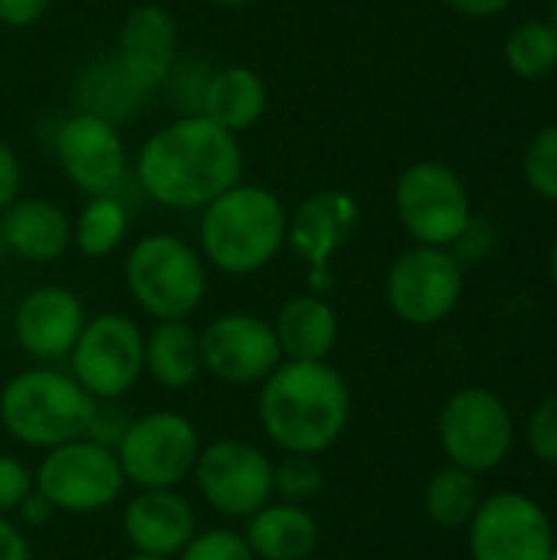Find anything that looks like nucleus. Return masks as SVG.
<instances>
[{"label": "nucleus", "instance_id": "obj_1", "mask_svg": "<svg viewBox=\"0 0 557 560\" xmlns=\"http://www.w3.org/2000/svg\"><path fill=\"white\" fill-rule=\"evenodd\" d=\"M131 177L151 203L200 213L213 197L243 180L240 135L200 112L174 115L138 144Z\"/></svg>", "mask_w": 557, "mask_h": 560}, {"label": "nucleus", "instance_id": "obj_2", "mask_svg": "<svg viewBox=\"0 0 557 560\" xmlns=\"http://www.w3.org/2000/svg\"><path fill=\"white\" fill-rule=\"evenodd\" d=\"M256 420L282 456H325L348 433L351 387L332 361H282L256 387Z\"/></svg>", "mask_w": 557, "mask_h": 560}, {"label": "nucleus", "instance_id": "obj_3", "mask_svg": "<svg viewBox=\"0 0 557 560\" xmlns=\"http://www.w3.org/2000/svg\"><path fill=\"white\" fill-rule=\"evenodd\" d=\"M289 236L286 200L253 180H240L213 197L197 220V249L210 272L246 279L269 269Z\"/></svg>", "mask_w": 557, "mask_h": 560}, {"label": "nucleus", "instance_id": "obj_4", "mask_svg": "<svg viewBox=\"0 0 557 560\" xmlns=\"http://www.w3.org/2000/svg\"><path fill=\"white\" fill-rule=\"evenodd\" d=\"M98 400L59 364H33L0 387V427L30 450H53L89 433Z\"/></svg>", "mask_w": 557, "mask_h": 560}, {"label": "nucleus", "instance_id": "obj_5", "mask_svg": "<svg viewBox=\"0 0 557 560\" xmlns=\"http://www.w3.org/2000/svg\"><path fill=\"white\" fill-rule=\"evenodd\" d=\"M121 282L151 322H181L207 302L210 266L197 243L177 233H144L125 253Z\"/></svg>", "mask_w": 557, "mask_h": 560}, {"label": "nucleus", "instance_id": "obj_6", "mask_svg": "<svg viewBox=\"0 0 557 560\" xmlns=\"http://www.w3.org/2000/svg\"><path fill=\"white\" fill-rule=\"evenodd\" d=\"M33 489L46 495L56 515H98L121 499L128 482L115 450L79 436L43 453Z\"/></svg>", "mask_w": 557, "mask_h": 560}, {"label": "nucleus", "instance_id": "obj_7", "mask_svg": "<svg viewBox=\"0 0 557 560\" xmlns=\"http://www.w3.org/2000/svg\"><path fill=\"white\" fill-rule=\"evenodd\" d=\"M394 213L420 246L453 249L473 226V200L463 177L443 161H414L394 184Z\"/></svg>", "mask_w": 557, "mask_h": 560}, {"label": "nucleus", "instance_id": "obj_8", "mask_svg": "<svg viewBox=\"0 0 557 560\" xmlns=\"http://www.w3.org/2000/svg\"><path fill=\"white\" fill-rule=\"evenodd\" d=\"M66 364L98 404L125 400L144 377V331L125 312L89 315Z\"/></svg>", "mask_w": 557, "mask_h": 560}, {"label": "nucleus", "instance_id": "obj_9", "mask_svg": "<svg viewBox=\"0 0 557 560\" xmlns=\"http://www.w3.org/2000/svg\"><path fill=\"white\" fill-rule=\"evenodd\" d=\"M200 430L177 410H148L131 417L115 456L125 482L135 489H181L200 456Z\"/></svg>", "mask_w": 557, "mask_h": 560}, {"label": "nucleus", "instance_id": "obj_10", "mask_svg": "<svg viewBox=\"0 0 557 560\" xmlns=\"http://www.w3.org/2000/svg\"><path fill=\"white\" fill-rule=\"evenodd\" d=\"M437 440L450 466L473 476L499 469L515 446V420L506 400L489 387L456 390L437 420Z\"/></svg>", "mask_w": 557, "mask_h": 560}, {"label": "nucleus", "instance_id": "obj_11", "mask_svg": "<svg viewBox=\"0 0 557 560\" xmlns=\"http://www.w3.org/2000/svg\"><path fill=\"white\" fill-rule=\"evenodd\" d=\"M463 259L453 249L420 243L404 249L384 279L387 308L410 328H433L446 322L463 302Z\"/></svg>", "mask_w": 557, "mask_h": 560}, {"label": "nucleus", "instance_id": "obj_12", "mask_svg": "<svg viewBox=\"0 0 557 560\" xmlns=\"http://www.w3.org/2000/svg\"><path fill=\"white\" fill-rule=\"evenodd\" d=\"M272 466L276 459L236 436L213 440L200 446L197 466H194V486L207 509H213L227 522H246L253 512H259L266 502L276 499L272 492Z\"/></svg>", "mask_w": 557, "mask_h": 560}, {"label": "nucleus", "instance_id": "obj_13", "mask_svg": "<svg viewBox=\"0 0 557 560\" xmlns=\"http://www.w3.org/2000/svg\"><path fill=\"white\" fill-rule=\"evenodd\" d=\"M53 158L62 177L82 194H121L131 177V154L115 121L76 108L53 131Z\"/></svg>", "mask_w": 557, "mask_h": 560}, {"label": "nucleus", "instance_id": "obj_14", "mask_svg": "<svg viewBox=\"0 0 557 560\" xmlns=\"http://www.w3.org/2000/svg\"><path fill=\"white\" fill-rule=\"evenodd\" d=\"M473 560H552L557 545L548 512L522 492L486 495L466 525Z\"/></svg>", "mask_w": 557, "mask_h": 560}, {"label": "nucleus", "instance_id": "obj_15", "mask_svg": "<svg viewBox=\"0 0 557 560\" xmlns=\"http://www.w3.org/2000/svg\"><path fill=\"white\" fill-rule=\"evenodd\" d=\"M204 374L227 387H259L279 364L282 351L272 322L256 312H220L200 328Z\"/></svg>", "mask_w": 557, "mask_h": 560}, {"label": "nucleus", "instance_id": "obj_16", "mask_svg": "<svg viewBox=\"0 0 557 560\" xmlns=\"http://www.w3.org/2000/svg\"><path fill=\"white\" fill-rule=\"evenodd\" d=\"M361 220V207L348 190L322 187L302 197L289 210V236L286 249L295 253L309 269V292H328L332 285V259L351 240Z\"/></svg>", "mask_w": 557, "mask_h": 560}, {"label": "nucleus", "instance_id": "obj_17", "mask_svg": "<svg viewBox=\"0 0 557 560\" xmlns=\"http://www.w3.org/2000/svg\"><path fill=\"white\" fill-rule=\"evenodd\" d=\"M115 66L141 92L154 95L167 85L181 59V23L164 3H138L125 13L115 39Z\"/></svg>", "mask_w": 557, "mask_h": 560}, {"label": "nucleus", "instance_id": "obj_18", "mask_svg": "<svg viewBox=\"0 0 557 560\" xmlns=\"http://www.w3.org/2000/svg\"><path fill=\"white\" fill-rule=\"evenodd\" d=\"M89 322L85 302L69 285H36L30 289L10 315V331L16 348L33 364H59L69 358L82 325Z\"/></svg>", "mask_w": 557, "mask_h": 560}, {"label": "nucleus", "instance_id": "obj_19", "mask_svg": "<svg viewBox=\"0 0 557 560\" xmlns=\"http://www.w3.org/2000/svg\"><path fill=\"white\" fill-rule=\"evenodd\" d=\"M197 532V512L181 489H135L121 505V538L138 555L174 560Z\"/></svg>", "mask_w": 557, "mask_h": 560}, {"label": "nucleus", "instance_id": "obj_20", "mask_svg": "<svg viewBox=\"0 0 557 560\" xmlns=\"http://www.w3.org/2000/svg\"><path fill=\"white\" fill-rule=\"evenodd\" d=\"M0 226L7 256L30 266H49L72 249V217L56 200L39 194H20L0 213Z\"/></svg>", "mask_w": 557, "mask_h": 560}, {"label": "nucleus", "instance_id": "obj_21", "mask_svg": "<svg viewBox=\"0 0 557 560\" xmlns=\"http://www.w3.org/2000/svg\"><path fill=\"white\" fill-rule=\"evenodd\" d=\"M272 331L282 351V361H328L341 338L338 308L322 292L289 295L276 318Z\"/></svg>", "mask_w": 557, "mask_h": 560}, {"label": "nucleus", "instance_id": "obj_22", "mask_svg": "<svg viewBox=\"0 0 557 560\" xmlns=\"http://www.w3.org/2000/svg\"><path fill=\"white\" fill-rule=\"evenodd\" d=\"M243 538L256 560H302L315 555L322 525L309 505L272 499L243 522Z\"/></svg>", "mask_w": 557, "mask_h": 560}, {"label": "nucleus", "instance_id": "obj_23", "mask_svg": "<svg viewBox=\"0 0 557 560\" xmlns=\"http://www.w3.org/2000/svg\"><path fill=\"white\" fill-rule=\"evenodd\" d=\"M269 112V85L259 69L253 66H220L210 72L204 98H200V115L217 121L220 128L243 135L253 131Z\"/></svg>", "mask_w": 557, "mask_h": 560}, {"label": "nucleus", "instance_id": "obj_24", "mask_svg": "<svg viewBox=\"0 0 557 560\" xmlns=\"http://www.w3.org/2000/svg\"><path fill=\"white\" fill-rule=\"evenodd\" d=\"M144 377L171 394L187 390L204 377L200 331L190 318L154 322L151 331H144Z\"/></svg>", "mask_w": 557, "mask_h": 560}, {"label": "nucleus", "instance_id": "obj_25", "mask_svg": "<svg viewBox=\"0 0 557 560\" xmlns=\"http://www.w3.org/2000/svg\"><path fill=\"white\" fill-rule=\"evenodd\" d=\"M131 230V210L121 194L85 197L82 210L72 217V249L82 259H108L115 256Z\"/></svg>", "mask_w": 557, "mask_h": 560}, {"label": "nucleus", "instance_id": "obj_26", "mask_svg": "<svg viewBox=\"0 0 557 560\" xmlns=\"http://www.w3.org/2000/svg\"><path fill=\"white\" fill-rule=\"evenodd\" d=\"M76 98H79V108L82 112H92V115H102L115 125L128 121L131 115L141 112V105L148 102V95H141L125 75L121 69L115 66V59H98L92 62L79 82H76Z\"/></svg>", "mask_w": 557, "mask_h": 560}, {"label": "nucleus", "instance_id": "obj_27", "mask_svg": "<svg viewBox=\"0 0 557 560\" xmlns=\"http://www.w3.org/2000/svg\"><path fill=\"white\" fill-rule=\"evenodd\" d=\"M483 499L486 495L479 489V476L450 463L437 469L430 482L423 486V512L437 528H446V532L466 528Z\"/></svg>", "mask_w": 557, "mask_h": 560}, {"label": "nucleus", "instance_id": "obj_28", "mask_svg": "<svg viewBox=\"0 0 557 560\" xmlns=\"http://www.w3.org/2000/svg\"><path fill=\"white\" fill-rule=\"evenodd\" d=\"M506 66L519 79H545L557 69V30L542 20H525L506 39Z\"/></svg>", "mask_w": 557, "mask_h": 560}, {"label": "nucleus", "instance_id": "obj_29", "mask_svg": "<svg viewBox=\"0 0 557 560\" xmlns=\"http://www.w3.org/2000/svg\"><path fill=\"white\" fill-rule=\"evenodd\" d=\"M325 489V469L318 456H282L272 466V492L282 502L309 505Z\"/></svg>", "mask_w": 557, "mask_h": 560}, {"label": "nucleus", "instance_id": "obj_30", "mask_svg": "<svg viewBox=\"0 0 557 560\" xmlns=\"http://www.w3.org/2000/svg\"><path fill=\"white\" fill-rule=\"evenodd\" d=\"M522 171L529 187L545 197V200H557V121H552L548 128H542L522 158Z\"/></svg>", "mask_w": 557, "mask_h": 560}, {"label": "nucleus", "instance_id": "obj_31", "mask_svg": "<svg viewBox=\"0 0 557 560\" xmlns=\"http://www.w3.org/2000/svg\"><path fill=\"white\" fill-rule=\"evenodd\" d=\"M174 560H256L243 532L236 528H200Z\"/></svg>", "mask_w": 557, "mask_h": 560}, {"label": "nucleus", "instance_id": "obj_32", "mask_svg": "<svg viewBox=\"0 0 557 560\" xmlns=\"http://www.w3.org/2000/svg\"><path fill=\"white\" fill-rule=\"evenodd\" d=\"M525 440L529 450L538 463L545 466H557V394L545 397L525 423Z\"/></svg>", "mask_w": 557, "mask_h": 560}, {"label": "nucleus", "instance_id": "obj_33", "mask_svg": "<svg viewBox=\"0 0 557 560\" xmlns=\"http://www.w3.org/2000/svg\"><path fill=\"white\" fill-rule=\"evenodd\" d=\"M30 492H33V469L13 453H0V515L13 518Z\"/></svg>", "mask_w": 557, "mask_h": 560}, {"label": "nucleus", "instance_id": "obj_34", "mask_svg": "<svg viewBox=\"0 0 557 560\" xmlns=\"http://www.w3.org/2000/svg\"><path fill=\"white\" fill-rule=\"evenodd\" d=\"M128 423H131V417L118 407V400L115 404H98L95 413H92V423H89V433L85 436L95 440V443H102V446H108V450H115L121 443Z\"/></svg>", "mask_w": 557, "mask_h": 560}, {"label": "nucleus", "instance_id": "obj_35", "mask_svg": "<svg viewBox=\"0 0 557 560\" xmlns=\"http://www.w3.org/2000/svg\"><path fill=\"white\" fill-rule=\"evenodd\" d=\"M23 190V161L10 141L0 138V213L20 197Z\"/></svg>", "mask_w": 557, "mask_h": 560}, {"label": "nucleus", "instance_id": "obj_36", "mask_svg": "<svg viewBox=\"0 0 557 560\" xmlns=\"http://www.w3.org/2000/svg\"><path fill=\"white\" fill-rule=\"evenodd\" d=\"M53 0H0V26L30 30L49 13Z\"/></svg>", "mask_w": 557, "mask_h": 560}, {"label": "nucleus", "instance_id": "obj_37", "mask_svg": "<svg viewBox=\"0 0 557 560\" xmlns=\"http://www.w3.org/2000/svg\"><path fill=\"white\" fill-rule=\"evenodd\" d=\"M0 560H33V548L30 538L23 535V528L0 515Z\"/></svg>", "mask_w": 557, "mask_h": 560}, {"label": "nucleus", "instance_id": "obj_38", "mask_svg": "<svg viewBox=\"0 0 557 560\" xmlns=\"http://www.w3.org/2000/svg\"><path fill=\"white\" fill-rule=\"evenodd\" d=\"M16 518H20L26 528H43V525H49V522L56 518V509L46 502V495H39V492L33 489V492L20 502Z\"/></svg>", "mask_w": 557, "mask_h": 560}, {"label": "nucleus", "instance_id": "obj_39", "mask_svg": "<svg viewBox=\"0 0 557 560\" xmlns=\"http://www.w3.org/2000/svg\"><path fill=\"white\" fill-rule=\"evenodd\" d=\"M450 10H456V13H463V16H476V20H483V16H496V13H502L512 0H443Z\"/></svg>", "mask_w": 557, "mask_h": 560}, {"label": "nucleus", "instance_id": "obj_40", "mask_svg": "<svg viewBox=\"0 0 557 560\" xmlns=\"http://www.w3.org/2000/svg\"><path fill=\"white\" fill-rule=\"evenodd\" d=\"M210 7H223V10H240V7H253L256 0H204Z\"/></svg>", "mask_w": 557, "mask_h": 560}, {"label": "nucleus", "instance_id": "obj_41", "mask_svg": "<svg viewBox=\"0 0 557 560\" xmlns=\"http://www.w3.org/2000/svg\"><path fill=\"white\" fill-rule=\"evenodd\" d=\"M552 285H555L557 292V240L555 246H552Z\"/></svg>", "mask_w": 557, "mask_h": 560}, {"label": "nucleus", "instance_id": "obj_42", "mask_svg": "<svg viewBox=\"0 0 557 560\" xmlns=\"http://www.w3.org/2000/svg\"><path fill=\"white\" fill-rule=\"evenodd\" d=\"M125 560H171V558H158V555H138V551H131Z\"/></svg>", "mask_w": 557, "mask_h": 560}, {"label": "nucleus", "instance_id": "obj_43", "mask_svg": "<svg viewBox=\"0 0 557 560\" xmlns=\"http://www.w3.org/2000/svg\"><path fill=\"white\" fill-rule=\"evenodd\" d=\"M7 256V243H3V226H0V259Z\"/></svg>", "mask_w": 557, "mask_h": 560}, {"label": "nucleus", "instance_id": "obj_44", "mask_svg": "<svg viewBox=\"0 0 557 560\" xmlns=\"http://www.w3.org/2000/svg\"><path fill=\"white\" fill-rule=\"evenodd\" d=\"M552 26L557 30V0H552Z\"/></svg>", "mask_w": 557, "mask_h": 560}, {"label": "nucleus", "instance_id": "obj_45", "mask_svg": "<svg viewBox=\"0 0 557 560\" xmlns=\"http://www.w3.org/2000/svg\"><path fill=\"white\" fill-rule=\"evenodd\" d=\"M552 560H557V545H555V551H552Z\"/></svg>", "mask_w": 557, "mask_h": 560}, {"label": "nucleus", "instance_id": "obj_46", "mask_svg": "<svg viewBox=\"0 0 557 560\" xmlns=\"http://www.w3.org/2000/svg\"><path fill=\"white\" fill-rule=\"evenodd\" d=\"M302 560H322V558H315V555H312V558H302Z\"/></svg>", "mask_w": 557, "mask_h": 560}]
</instances>
